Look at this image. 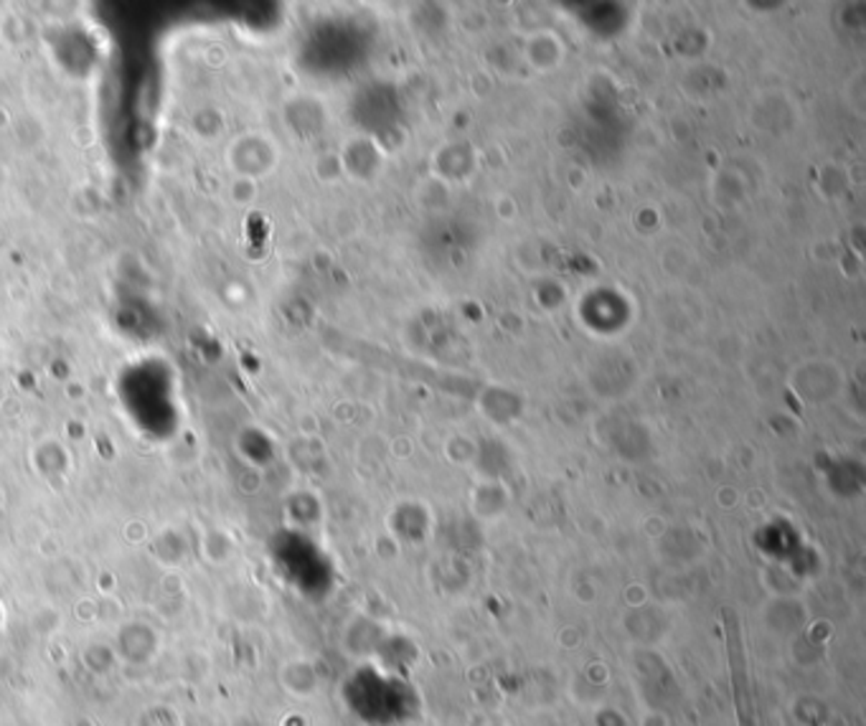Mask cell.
<instances>
[{"instance_id":"obj_1","label":"cell","mask_w":866,"mask_h":726,"mask_svg":"<svg viewBox=\"0 0 866 726\" xmlns=\"http://www.w3.org/2000/svg\"><path fill=\"white\" fill-rule=\"evenodd\" d=\"M721 623H725L727 658H729V670H731V686H735L737 726H755V704H753V688H749L743 633H739V623H737V617H735V613H731V609H725Z\"/></svg>"}]
</instances>
